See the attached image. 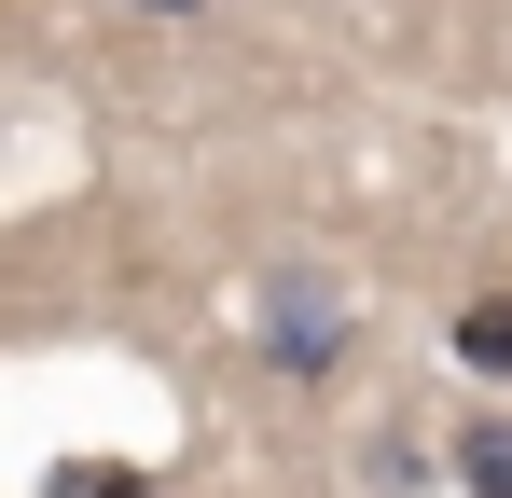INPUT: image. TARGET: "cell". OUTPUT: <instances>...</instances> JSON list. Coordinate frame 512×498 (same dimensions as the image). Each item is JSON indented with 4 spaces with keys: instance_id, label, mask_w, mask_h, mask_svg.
I'll return each mask as SVG.
<instances>
[{
    "instance_id": "7a4b0ae2",
    "label": "cell",
    "mask_w": 512,
    "mask_h": 498,
    "mask_svg": "<svg viewBox=\"0 0 512 498\" xmlns=\"http://www.w3.org/2000/svg\"><path fill=\"white\" fill-rule=\"evenodd\" d=\"M457 471H471V498H512V415H471V443H457Z\"/></svg>"
},
{
    "instance_id": "3957f363",
    "label": "cell",
    "mask_w": 512,
    "mask_h": 498,
    "mask_svg": "<svg viewBox=\"0 0 512 498\" xmlns=\"http://www.w3.org/2000/svg\"><path fill=\"white\" fill-rule=\"evenodd\" d=\"M153 14H194V0H153Z\"/></svg>"
},
{
    "instance_id": "6da1fadb",
    "label": "cell",
    "mask_w": 512,
    "mask_h": 498,
    "mask_svg": "<svg viewBox=\"0 0 512 498\" xmlns=\"http://www.w3.org/2000/svg\"><path fill=\"white\" fill-rule=\"evenodd\" d=\"M457 360L471 374H512V291H471L457 305Z\"/></svg>"
}]
</instances>
